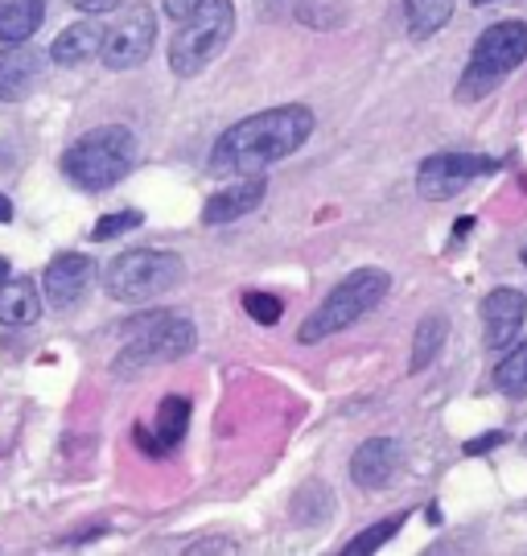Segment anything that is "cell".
<instances>
[{"mask_svg":"<svg viewBox=\"0 0 527 556\" xmlns=\"http://www.w3.org/2000/svg\"><path fill=\"white\" fill-rule=\"evenodd\" d=\"M313 112L301 103H285V108H268L255 116L231 124L211 149V174L223 178H252L273 169L276 161L293 157L297 149L310 140Z\"/></svg>","mask_w":527,"mask_h":556,"instance_id":"1","label":"cell"},{"mask_svg":"<svg viewBox=\"0 0 527 556\" xmlns=\"http://www.w3.org/2000/svg\"><path fill=\"white\" fill-rule=\"evenodd\" d=\"M198 342L195 321L174 309H149L137 321L124 326V351L116 355L120 376H137L145 367H161L174 358L190 355Z\"/></svg>","mask_w":527,"mask_h":556,"instance_id":"2","label":"cell"},{"mask_svg":"<svg viewBox=\"0 0 527 556\" xmlns=\"http://www.w3.org/2000/svg\"><path fill=\"white\" fill-rule=\"evenodd\" d=\"M133 165H137V137L124 124H103L66 149L62 174L83 190H108L128 178Z\"/></svg>","mask_w":527,"mask_h":556,"instance_id":"3","label":"cell"},{"mask_svg":"<svg viewBox=\"0 0 527 556\" xmlns=\"http://www.w3.org/2000/svg\"><path fill=\"white\" fill-rule=\"evenodd\" d=\"M235 34L231 0H202L190 17L177 21V34L170 41V71L177 79H195L227 50Z\"/></svg>","mask_w":527,"mask_h":556,"instance_id":"4","label":"cell"},{"mask_svg":"<svg viewBox=\"0 0 527 556\" xmlns=\"http://www.w3.org/2000/svg\"><path fill=\"white\" fill-rule=\"evenodd\" d=\"M186 277V264L181 256L165 252V248H137V252H120L108 273H103V289L112 301L124 305H145V301L161 298L177 289Z\"/></svg>","mask_w":527,"mask_h":556,"instance_id":"5","label":"cell"},{"mask_svg":"<svg viewBox=\"0 0 527 556\" xmlns=\"http://www.w3.org/2000/svg\"><path fill=\"white\" fill-rule=\"evenodd\" d=\"M527 59V21H499L490 25L487 34L474 46V59H469L466 75L457 83V100L474 103L490 96L499 83L507 79L515 66H524Z\"/></svg>","mask_w":527,"mask_h":556,"instance_id":"6","label":"cell"},{"mask_svg":"<svg viewBox=\"0 0 527 556\" xmlns=\"http://www.w3.org/2000/svg\"><path fill=\"white\" fill-rule=\"evenodd\" d=\"M388 289H391V277L384 268H354L351 277H342L334 285V293L317 305V314L301 326L297 338L301 342H322V338L347 330L351 321L367 318L375 305L388 298Z\"/></svg>","mask_w":527,"mask_h":556,"instance_id":"7","label":"cell"},{"mask_svg":"<svg viewBox=\"0 0 527 556\" xmlns=\"http://www.w3.org/2000/svg\"><path fill=\"white\" fill-rule=\"evenodd\" d=\"M156 41V17L149 4H133L124 17L103 34V46H99V59L108 71H137L140 62L153 54Z\"/></svg>","mask_w":527,"mask_h":556,"instance_id":"8","label":"cell"},{"mask_svg":"<svg viewBox=\"0 0 527 556\" xmlns=\"http://www.w3.org/2000/svg\"><path fill=\"white\" fill-rule=\"evenodd\" d=\"M490 169H494V161L478 157V153H432L416 169V190H421V199L446 202L453 194H462L474 178L490 174Z\"/></svg>","mask_w":527,"mask_h":556,"instance_id":"9","label":"cell"},{"mask_svg":"<svg viewBox=\"0 0 527 556\" xmlns=\"http://www.w3.org/2000/svg\"><path fill=\"white\" fill-rule=\"evenodd\" d=\"M91 277H96V260L83 256V252H62L46 264V277H41V298L50 309L59 314H71L78 301L87 298L91 289Z\"/></svg>","mask_w":527,"mask_h":556,"instance_id":"10","label":"cell"},{"mask_svg":"<svg viewBox=\"0 0 527 556\" xmlns=\"http://www.w3.org/2000/svg\"><path fill=\"white\" fill-rule=\"evenodd\" d=\"M50 66V50H38L29 41H4L0 50V103H17L34 96Z\"/></svg>","mask_w":527,"mask_h":556,"instance_id":"11","label":"cell"},{"mask_svg":"<svg viewBox=\"0 0 527 556\" xmlns=\"http://www.w3.org/2000/svg\"><path fill=\"white\" fill-rule=\"evenodd\" d=\"M186 429H190V400L165 396L156 404L153 429H149V425H137V445L149 457H165L186 441Z\"/></svg>","mask_w":527,"mask_h":556,"instance_id":"12","label":"cell"},{"mask_svg":"<svg viewBox=\"0 0 527 556\" xmlns=\"http://www.w3.org/2000/svg\"><path fill=\"white\" fill-rule=\"evenodd\" d=\"M400 462H404V445L396 438H372L363 441L351 457V478L363 491H379L388 486L391 478L400 475Z\"/></svg>","mask_w":527,"mask_h":556,"instance_id":"13","label":"cell"},{"mask_svg":"<svg viewBox=\"0 0 527 556\" xmlns=\"http://www.w3.org/2000/svg\"><path fill=\"white\" fill-rule=\"evenodd\" d=\"M527 318V301L515 289H494L482 301V338H487L490 351H503L511 346V338L519 334V326Z\"/></svg>","mask_w":527,"mask_h":556,"instance_id":"14","label":"cell"},{"mask_svg":"<svg viewBox=\"0 0 527 556\" xmlns=\"http://www.w3.org/2000/svg\"><path fill=\"white\" fill-rule=\"evenodd\" d=\"M264 194H268V181L260 178V174L235 181V186H223L215 199L202 206V223H206V227H218V223L243 219V215H252L255 206L264 202Z\"/></svg>","mask_w":527,"mask_h":556,"instance_id":"15","label":"cell"},{"mask_svg":"<svg viewBox=\"0 0 527 556\" xmlns=\"http://www.w3.org/2000/svg\"><path fill=\"white\" fill-rule=\"evenodd\" d=\"M99 46H103V29H99L96 21H75L71 29H62L54 46H50V62L54 66H83L87 59H96Z\"/></svg>","mask_w":527,"mask_h":556,"instance_id":"16","label":"cell"},{"mask_svg":"<svg viewBox=\"0 0 527 556\" xmlns=\"http://www.w3.org/2000/svg\"><path fill=\"white\" fill-rule=\"evenodd\" d=\"M41 318V293L34 280H0V321L4 326H34Z\"/></svg>","mask_w":527,"mask_h":556,"instance_id":"17","label":"cell"},{"mask_svg":"<svg viewBox=\"0 0 527 556\" xmlns=\"http://www.w3.org/2000/svg\"><path fill=\"white\" fill-rule=\"evenodd\" d=\"M46 21V0H0V41H29Z\"/></svg>","mask_w":527,"mask_h":556,"instance_id":"18","label":"cell"},{"mask_svg":"<svg viewBox=\"0 0 527 556\" xmlns=\"http://www.w3.org/2000/svg\"><path fill=\"white\" fill-rule=\"evenodd\" d=\"M446 338H450V321L441 318V314H425L421 326L412 330V358H409L412 371H425L432 358L446 351Z\"/></svg>","mask_w":527,"mask_h":556,"instance_id":"19","label":"cell"},{"mask_svg":"<svg viewBox=\"0 0 527 556\" xmlns=\"http://www.w3.org/2000/svg\"><path fill=\"white\" fill-rule=\"evenodd\" d=\"M404 17H409V34L416 41L432 38L437 29L450 25L453 0H404Z\"/></svg>","mask_w":527,"mask_h":556,"instance_id":"20","label":"cell"},{"mask_svg":"<svg viewBox=\"0 0 527 556\" xmlns=\"http://www.w3.org/2000/svg\"><path fill=\"white\" fill-rule=\"evenodd\" d=\"M494 388L503 392V396H527V342L524 346H515L499 367H494Z\"/></svg>","mask_w":527,"mask_h":556,"instance_id":"21","label":"cell"},{"mask_svg":"<svg viewBox=\"0 0 527 556\" xmlns=\"http://www.w3.org/2000/svg\"><path fill=\"white\" fill-rule=\"evenodd\" d=\"M400 528H404V511H396V516H388V519H384V523H372V528H367V532H359V536H354L351 544L342 548V553H347V556H367V553H379V548H384V544H388V540L396 536Z\"/></svg>","mask_w":527,"mask_h":556,"instance_id":"22","label":"cell"},{"mask_svg":"<svg viewBox=\"0 0 527 556\" xmlns=\"http://www.w3.org/2000/svg\"><path fill=\"white\" fill-rule=\"evenodd\" d=\"M243 309H248V318H255L260 326H276L280 314H285V301L276 298V293L252 289V293H243Z\"/></svg>","mask_w":527,"mask_h":556,"instance_id":"23","label":"cell"},{"mask_svg":"<svg viewBox=\"0 0 527 556\" xmlns=\"http://www.w3.org/2000/svg\"><path fill=\"white\" fill-rule=\"evenodd\" d=\"M140 223H145L140 211H116V215H103V219L91 227V239L103 243V239H116V236H124V231H137Z\"/></svg>","mask_w":527,"mask_h":556,"instance_id":"24","label":"cell"},{"mask_svg":"<svg viewBox=\"0 0 527 556\" xmlns=\"http://www.w3.org/2000/svg\"><path fill=\"white\" fill-rule=\"evenodd\" d=\"M494 445H507V433H499V429H494V433H482V438L466 441V454H469V457L490 454V450H494Z\"/></svg>","mask_w":527,"mask_h":556,"instance_id":"25","label":"cell"},{"mask_svg":"<svg viewBox=\"0 0 527 556\" xmlns=\"http://www.w3.org/2000/svg\"><path fill=\"white\" fill-rule=\"evenodd\" d=\"M190 556H202V553H235L231 540H198L195 548H186Z\"/></svg>","mask_w":527,"mask_h":556,"instance_id":"26","label":"cell"},{"mask_svg":"<svg viewBox=\"0 0 527 556\" xmlns=\"http://www.w3.org/2000/svg\"><path fill=\"white\" fill-rule=\"evenodd\" d=\"M120 4H124V0H75L78 13H112Z\"/></svg>","mask_w":527,"mask_h":556,"instance_id":"27","label":"cell"},{"mask_svg":"<svg viewBox=\"0 0 527 556\" xmlns=\"http://www.w3.org/2000/svg\"><path fill=\"white\" fill-rule=\"evenodd\" d=\"M198 4H202V0H165V13L174 21H181V17H190Z\"/></svg>","mask_w":527,"mask_h":556,"instance_id":"28","label":"cell"},{"mask_svg":"<svg viewBox=\"0 0 527 556\" xmlns=\"http://www.w3.org/2000/svg\"><path fill=\"white\" fill-rule=\"evenodd\" d=\"M255 4H260L264 17H273V13H280V9H293L297 0H255Z\"/></svg>","mask_w":527,"mask_h":556,"instance_id":"29","label":"cell"},{"mask_svg":"<svg viewBox=\"0 0 527 556\" xmlns=\"http://www.w3.org/2000/svg\"><path fill=\"white\" fill-rule=\"evenodd\" d=\"M13 219V202H9V194L0 190V223H9Z\"/></svg>","mask_w":527,"mask_h":556,"instance_id":"30","label":"cell"},{"mask_svg":"<svg viewBox=\"0 0 527 556\" xmlns=\"http://www.w3.org/2000/svg\"><path fill=\"white\" fill-rule=\"evenodd\" d=\"M469 227H474V219H469V215H466V219L457 223V231H453V239H462V236H466V231H469Z\"/></svg>","mask_w":527,"mask_h":556,"instance_id":"31","label":"cell"},{"mask_svg":"<svg viewBox=\"0 0 527 556\" xmlns=\"http://www.w3.org/2000/svg\"><path fill=\"white\" fill-rule=\"evenodd\" d=\"M0 280H9V260H0Z\"/></svg>","mask_w":527,"mask_h":556,"instance_id":"32","label":"cell"},{"mask_svg":"<svg viewBox=\"0 0 527 556\" xmlns=\"http://www.w3.org/2000/svg\"><path fill=\"white\" fill-rule=\"evenodd\" d=\"M474 4H494V0H474Z\"/></svg>","mask_w":527,"mask_h":556,"instance_id":"33","label":"cell"},{"mask_svg":"<svg viewBox=\"0 0 527 556\" xmlns=\"http://www.w3.org/2000/svg\"><path fill=\"white\" fill-rule=\"evenodd\" d=\"M524 264H527V248H524Z\"/></svg>","mask_w":527,"mask_h":556,"instance_id":"34","label":"cell"}]
</instances>
